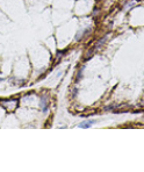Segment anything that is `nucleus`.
Masks as SVG:
<instances>
[{"label":"nucleus","mask_w":144,"mask_h":172,"mask_svg":"<svg viewBox=\"0 0 144 172\" xmlns=\"http://www.w3.org/2000/svg\"><path fill=\"white\" fill-rule=\"evenodd\" d=\"M93 123H94V121H91V120H90V121L81 122V123L79 124V127H80V128H88V127H91Z\"/></svg>","instance_id":"nucleus-1"}]
</instances>
